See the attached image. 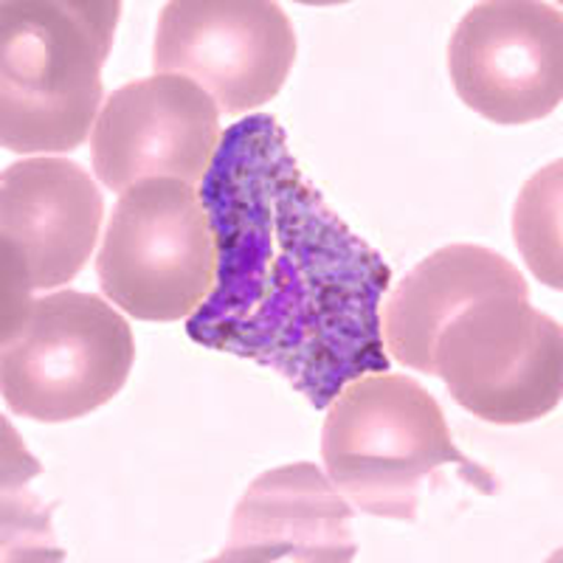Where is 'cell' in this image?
Here are the masks:
<instances>
[{"label": "cell", "mask_w": 563, "mask_h": 563, "mask_svg": "<svg viewBox=\"0 0 563 563\" xmlns=\"http://www.w3.org/2000/svg\"><path fill=\"white\" fill-rule=\"evenodd\" d=\"M218 276L186 335L271 366L313 409L350 380L389 372L380 299L389 265L335 214L290 155L268 113L220 135L198 186Z\"/></svg>", "instance_id": "cell-1"}, {"label": "cell", "mask_w": 563, "mask_h": 563, "mask_svg": "<svg viewBox=\"0 0 563 563\" xmlns=\"http://www.w3.org/2000/svg\"><path fill=\"white\" fill-rule=\"evenodd\" d=\"M512 238L532 274L561 290V161L525 184L512 209Z\"/></svg>", "instance_id": "cell-13"}, {"label": "cell", "mask_w": 563, "mask_h": 563, "mask_svg": "<svg viewBox=\"0 0 563 563\" xmlns=\"http://www.w3.org/2000/svg\"><path fill=\"white\" fill-rule=\"evenodd\" d=\"M294 63V23L271 0H173L158 14L153 70L192 79L225 115L271 102Z\"/></svg>", "instance_id": "cell-8"}, {"label": "cell", "mask_w": 563, "mask_h": 563, "mask_svg": "<svg viewBox=\"0 0 563 563\" xmlns=\"http://www.w3.org/2000/svg\"><path fill=\"white\" fill-rule=\"evenodd\" d=\"M321 460L352 507L391 521L417 519L422 485L445 465L487 496L499 485L456 449L434 395L395 372L361 375L333 397L321 429Z\"/></svg>", "instance_id": "cell-3"}, {"label": "cell", "mask_w": 563, "mask_h": 563, "mask_svg": "<svg viewBox=\"0 0 563 563\" xmlns=\"http://www.w3.org/2000/svg\"><path fill=\"white\" fill-rule=\"evenodd\" d=\"M102 294L139 321L192 319L218 276L198 186L147 178L119 195L97 256Z\"/></svg>", "instance_id": "cell-5"}, {"label": "cell", "mask_w": 563, "mask_h": 563, "mask_svg": "<svg viewBox=\"0 0 563 563\" xmlns=\"http://www.w3.org/2000/svg\"><path fill=\"white\" fill-rule=\"evenodd\" d=\"M97 180L57 155L14 161L0 175V327L26 313L40 290L68 285L99 240Z\"/></svg>", "instance_id": "cell-7"}, {"label": "cell", "mask_w": 563, "mask_h": 563, "mask_svg": "<svg viewBox=\"0 0 563 563\" xmlns=\"http://www.w3.org/2000/svg\"><path fill=\"white\" fill-rule=\"evenodd\" d=\"M431 375L479 420L536 422L561 404V324L532 308L530 296H485L442 330Z\"/></svg>", "instance_id": "cell-6"}, {"label": "cell", "mask_w": 563, "mask_h": 563, "mask_svg": "<svg viewBox=\"0 0 563 563\" xmlns=\"http://www.w3.org/2000/svg\"><path fill=\"white\" fill-rule=\"evenodd\" d=\"M0 389L18 417L70 422L124 389L135 361L128 319L97 294L34 296L26 313L0 327Z\"/></svg>", "instance_id": "cell-4"}, {"label": "cell", "mask_w": 563, "mask_h": 563, "mask_svg": "<svg viewBox=\"0 0 563 563\" xmlns=\"http://www.w3.org/2000/svg\"><path fill=\"white\" fill-rule=\"evenodd\" d=\"M119 0H3L0 144L18 155L77 150L102 113Z\"/></svg>", "instance_id": "cell-2"}, {"label": "cell", "mask_w": 563, "mask_h": 563, "mask_svg": "<svg viewBox=\"0 0 563 563\" xmlns=\"http://www.w3.org/2000/svg\"><path fill=\"white\" fill-rule=\"evenodd\" d=\"M496 294L530 296L525 274L485 245H445L415 265L380 305L384 350L406 369L431 375L442 330L474 301Z\"/></svg>", "instance_id": "cell-12"}, {"label": "cell", "mask_w": 563, "mask_h": 563, "mask_svg": "<svg viewBox=\"0 0 563 563\" xmlns=\"http://www.w3.org/2000/svg\"><path fill=\"white\" fill-rule=\"evenodd\" d=\"M220 135V110L203 88L178 74H155L110 93L90 133V164L119 195L147 178L200 186Z\"/></svg>", "instance_id": "cell-10"}, {"label": "cell", "mask_w": 563, "mask_h": 563, "mask_svg": "<svg viewBox=\"0 0 563 563\" xmlns=\"http://www.w3.org/2000/svg\"><path fill=\"white\" fill-rule=\"evenodd\" d=\"M358 547L352 507L310 462L256 476L231 516L220 563H346Z\"/></svg>", "instance_id": "cell-11"}, {"label": "cell", "mask_w": 563, "mask_h": 563, "mask_svg": "<svg viewBox=\"0 0 563 563\" xmlns=\"http://www.w3.org/2000/svg\"><path fill=\"white\" fill-rule=\"evenodd\" d=\"M456 97L493 124L547 119L563 99L561 9L538 0H485L449 43Z\"/></svg>", "instance_id": "cell-9"}]
</instances>
